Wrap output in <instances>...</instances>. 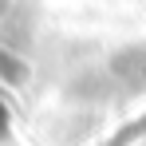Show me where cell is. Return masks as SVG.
I'll use <instances>...</instances> for the list:
<instances>
[{"instance_id":"cell-1","label":"cell","mask_w":146,"mask_h":146,"mask_svg":"<svg viewBox=\"0 0 146 146\" xmlns=\"http://www.w3.org/2000/svg\"><path fill=\"white\" fill-rule=\"evenodd\" d=\"M115 79L130 83V87H146V44L126 48L119 59H115Z\"/></svg>"}]
</instances>
